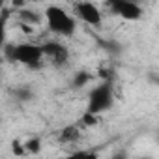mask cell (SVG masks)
<instances>
[{
  "mask_svg": "<svg viewBox=\"0 0 159 159\" xmlns=\"http://www.w3.org/2000/svg\"><path fill=\"white\" fill-rule=\"evenodd\" d=\"M13 96H15L17 101H30V99L34 98V92H32L28 86H19V88L13 90Z\"/></svg>",
  "mask_w": 159,
  "mask_h": 159,
  "instance_id": "obj_11",
  "label": "cell"
},
{
  "mask_svg": "<svg viewBox=\"0 0 159 159\" xmlns=\"http://www.w3.org/2000/svg\"><path fill=\"white\" fill-rule=\"evenodd\" d=\"M41 51H43V58H47L56 67L66 66L69 60V51L60 41H45V43H41Z\"/></svg>",
  "mask_w": 159,
  "mask_h": 159,
  "instance_id": "obj_5",
  "label": "cell"
},
{
  "mask_svg": "<svg viewBox=\"0 0 159 159\" xmlns=\"http://www.w3.org/2000/svg\"><path fill=\"white\" fill-rule=\"evenodd\" d=\"M11 6H13L15 10H19V8H25V0H11Z\"/></svg>",
  "mask_w": 159,
  "mask_h": 159,
  "instance_id": "obj_14",
  "label": "cell"
},
{
  "mask_svg": "<svg viewBox=\"0 0 159 159\" xmlns=\"http://www.w3.org/2000/svg\"><path fill=\"white\" fill-rule=\"evenodd\" d=\"M2 52H4L6 60L23 64L32 69L41 67V62H43L41 45H34V43H10V45L6 43Z\"/></svg>",
  "mask_w": 159,
  "mask_h": 159,
  "instance_id": "obj_1",
  "label": "cell"
},
{
  "mask_svg": "<svg viewBox=\"0 0 159 159\" xmlns=\"http://www.w3.org/2000/svg\"><path fill=\"white\" fill-rule=\"evenodd\" d=\"M23 146H25V153H38L41 150V140L38 137H34L30 140H25Z\"/></svg>",
  "mask_w": 159,
  "mask_h": 159,
  "instance_id": "obj_12",
  "label": "cell"
},
{
  "mask_svg": "<svg viewBox=\"0 0 159 159\" xmlns=\"http://www.w3.org/2000/svg\"><path fill=\"white\" fill-rule=\"evenodd\" d=\"M99 122V118H98V114H92V112H88L86 111V114L83 116V120H81V124L84 125V127H90V125H96Z\"/></svg>",
  "mask_w": 159,
  "mask_h": 159,
  "instance_id": "obj_13",
  "label": "cell"
},
{
  "mask_svg": "<svg viewBox=\"0 0 159 159\" xmlns=\"http://www.w3.org/2000/svg\"><path fill=\"white\" fill-rule=\"evenodd\" d=\"M10 15H11V10H8V8L0 10V52H2V49L6 45V30H8Z\"/></svg>",
  "mask_w": 159,
  "mask_h": 159,
  "instance_id": "obj_8",
  "label": "cell"
},
{
  "mask_svg": "<svg viewBox=\"0 0 159 159\" xmlns=\"http://www.w3.org/2000/svg\"><path fill=\"white\" fill-rule=\"evenodd\" d=\"M73 10H75L77 17L81 21H84L86 25H90V26H99L101 25V19H103L101 11L94 2H90V0H77L73 4Z\"/></svg>",
  "mask_w": 159,
  "mask_h": 159,
  "instance_id": "obj_4",
  "label": "cell"
},
{
  "mask_svg": "<svg viewBox=\"0 0 159 159\" xmlns=\"http://www.w3.org/2000/svg\"><path fill=\"white\" fill-rule=\"evenodd\" d=\"M114 2H116V0H107V4H109V6H112Z\"/></svg>",
  "mask_w": 159,
  "mask_h": 159,
  "instance_id": "obj_15",
  "label": "cell"
},
{
  "mask_svg": "<svg viewBox=\"0 0 159 159\" xmlns=\"http://www.w3.org/2000/svg\"><path fill=\"white\" fill-rule=\"evenodd\" d=\"M4 6V0H0V8H2Z\"/></svg>",
  "mask_w": 159,
  "mask_h": 159,
  "instance_id": "obj_16",
  "label": "cell"
},
{
  "mask_svg": "<svg viewBox=\"0 0 159 159\" xmlns=\"http://www.w3.org/2000/svg\"><path fill=\"white\" fill-rule=\"evenodd\" d=\"M17 17H19V23H25V25H38L41 21V15L32 11V10H26V8H19L17 10Z\"/></svg>",
  "mask_w": 159,
  "mask_h": 159,
  "instance_id": "obj_9",
  "label": "cell"
},
{
  "mask_svg": "<svg viewBox=\"0 0 159 159\" xmlns=\"http://www.w3.org/2000/svg\"><path fill=\"white\" fill-rule=\"evenodd\" d=\"M79 139H81V129H79V125H66L58 135V140L62 144H73Z\"/></svg>",
  "mask_w": 159,
  "mask_h": 159,
  "instance_id": "obj_7",
  "label": "cell"
},
{
  "mask_svg": "<svg viewBox=\"0 0 159 159\" xmlns=\"http://www.w3.org/2000/svg\"><path fill=\"white\" fill-rule=\"evenodd\" d=\"M114 103V86L111 81H103L98 86L92 88V92L88 94V107L86 111L92 114H101L105 111H109Z\"/></svg>",
  "mask_w": 159,
  "mask_h": 159,
  "instance_id": "obj_3",
  "label": "cell"
},
{
  "mask_svg": "<svg viewBox=\"0 0 159 159\" xmlns=\"http://www.w3.org/2000/svg\"><path fill=\"white\" fill-rule=\"evenodd\" d=\"M111 8L116 15H120L125 21H139L142 17V8L137 0H116Z\"/></svg>",
  "mask_w": 159,
  "mask_h": 159,
  "instance_id": "obj_6",
  "label": "cell"
},
{
  "mask_svg": "<svg viewBox=\"0 0 159 159\" xmlns=\"http://www.w3.org/2000/svg\"><path fill=\"white\" fill-rule=\"evenodd\" d=\"M45 21H47V28L62 38H71L77 30L75 19L60 6H49L45 10Z\"/></svg>",
  "mask_w": 159,
  "mask_h": 159,
  "instance_id": "obj_2",
  "label": "cell"
},
{
  "mask_svg": "<svg viewBox=\"0 0 159 159\" xmlns=\"http://www.w3.org/2000/svg\"><path fill=\"white\" fill-rule=\"evenodd\" d=\"M90 81H92V75H90L88 71L81 69V71H77V73L73 75V81H71V86H73V88H81V86L88 84Z\"/></svg>",
  "mask_w": 159,
  "mask_h": 159,
  "instance_id": "obj_10",
  "label": "cell"
}]
</instances>
